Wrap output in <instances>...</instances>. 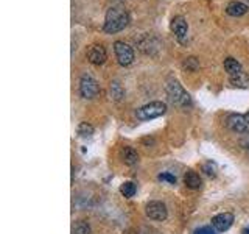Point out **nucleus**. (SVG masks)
<instances>
[{
  "label": "nucleus",
  "mask_w": 249,
  "mask_h": 234,
  "mask_svg": "<svg viewBox=\"0 0 249 234\" xmlns=\"http://www.w3.org/2000/svg\"><path fill=\"white\" fill-rule=\"evenodd\" d=\"M241 234H249V228H245L243 231H241Z\"/></svg>",
  "instance_id": "b1692460"
},
{
  "label": "nucleus",
  "mask_w": 249,
  "mask_h": 234,
  "mask_svg": "<svg viewBox=\"0 0 249 234\" xmlns=\"http://www.w3.org/2000/svg\"><path fill=\"white\" fill-rule=\"evenodd\" d=\"M195 234H216L213 228H210V226H202V228H198L195 231Z\"/></svg>",
  "instance_id": "4be33fe9"
},
{
  "label": "nucleus",
  "mask_w": 249,
  "mask_h": 234,
  "mask_svg": "<svg viewBox=\"0 0 249 234\" xmlns=\"http://www.w3.org/2000/svg\"><path fill=\"white\" fill-rule=\"evenodd\" d=\"M165 91H167L168 100L173 105L182 106V108H187L192 105V97L189 96V92H185L182 86L176 80H170L165 86Z\"/></svg>",
  "instance_id": "f03ea898"
},
{
  "label": "nucleus",
  "mask_w": 249,
  "mask_h": 234,
  "mask_svg": "<svg viewBox=\"0 0 249 234\" xmlns=\"http://www.w3.org/2000/svg\"><path fill=\"white\" fill-rule=\"evenodd\" d=\"M245 117H246V122H248V123H249V111H248V113H246V114H245Z\"/></svg>",
  "instance_id": "393cba45"
},
{
  "label": "nucleus",
  "mask_w": 249,
  "mask_h": 234,
  "mask_svg": "<svg viewBox=\"0 0 249 234\" xmlns=\"http://www.w3.org/2000/svg\"><path fill=\"white\" fill-rule=\"evenodd\" d=\"M100 92L98 83L93 80L90 75H83L80 81V94L84 98H93Z\"/></svg>",
  "instance_id": "39448f33"
},
{
  "label": "nucleus",
  "mask_w": 249,
  "mask_h": 234,
  "mask_svg": "<svg viewBox=\"0 0 249 234\" xmlns=\"http://www.w3.org/2000/svg\"><path fill=\"white\" fill-rule=\"evenodd\" d=\"M72 234H90V226H89V223L84 222V220L76 222L73 225V228H72Z\"/></svg>",
  "instance_id": "a211bd4d"
},
{
  "label": "nucleus",
  "mask_w": 249,
  "mask_h": 234,
  "mask_svg": "<svg viewBox=\"0 0 249 234\" xmlns=\"http://www.w3.org/2000/svg\"><path fill=\"white\" fill-rule=\"evenodd\" d=\"M170 28L178 36V39H181V41H184V38L187 36V30H189V27H187V22H185V19L182 18V16H176V18L171 19Z\"/></svg>",
  "instance_id": "9d476101"
},
{
  "label": "nucleus",
  "mask_w": 249,
  "mask_h": 234,
  "mask_svg": "<svg viewBox=\"0 0 249 234\" xmlns=\"http://www.w3.org/2000/svg\"><path fill=\"white\" fill-rule=\"evenodd\" d=\"M228 127L231 131L233 133H240V135H243V133H248L249 131V123L246 122V117L241 116V114H231L228 117Z\"/></svg>",
  "instance_id": "0eeeda50"
},
{
  "label": "nucleus",
  "mask_w": 249,
  "mask_h": 234,
  "mask_svg": "<svg viewBox=\"0 0 249 234\" xmlns=\"http://www.w3.org/2000/svg\"><path fill=\"white\" fill-rule=\"evenodd\" d=\"M198 67H199V62H198L196 58L190 57V58H187L184 61V69H187L189 72H195V70H198Z\"/></svg>",
  "instance_id": "aec40b11"
},
{
  "label": "nucleus",
  "mask_w": 249,
  "mask_h": 234,
  "mask_svg": "<svg viewBox=\"0 0 249 234\" xmlns=\"http://www.w3.org/2000/svg\"><path fill=\"white\" fill-rule=\"evenodd\" d=\"M146 215L156 222H162L167 218V206L162 201H150L146 205Z\"/></svg>",
  "instance_id": "423d86ee"
},
{
  "label": "nucleus",
  "mask_w": 249,
  "mask_h": 234,
  "mask_svg": "<svg viewBox=\"0 0 249 234\" xmlns=\"http://www.w3.org/2000/svg\"><path fill=\"white\" fill-rule=\"evenodd\" d=\"M248 2H249V0H248Z\"/></svg>",
  "instance_id": "bb28decb"
},
{
  "label": "nucleus",
  "mask_w": 249,
  "mask_h": 234,
  "mask_svg": "<svg viewBox=\"0 0 249 234\" xmlns=\"http://www.w3.org/2000/svg\"><path fill=\"white\" fill-rule=\"evenodd\" d=\"M184 183L185 186L189 187V189H199L202 181H201V176L196 174V172H193V170H189L185 174L184 176Z\"/></svg>",
  "instance_id": "f8f14e48"
},
{
  "label": "nucleus",
  "mask_w": 249,
  "mask_h": 234,
  "mask_svg": "<svg viewBox=\"0 0 249 234\" xmlns=\"http://www.w3.org/2000/svg\"><path fill=\"white\" fill-rule=\"evenodd\" d=\"M233 223V215L231 213H221L212 218V225L216 231H226L229 230Z\"/></svg>",
  "instance_id": "1a4fd4ad"
},
{
  "label": "nucleus",
  "mask_w": 249,
  "mask_h": 234,
  "mask_svg": "<svg viewBox=\"0 0 249 234\" xmlns=\"http://www.w3.org/2000/svg\"><path fill=\"white\" fill-rule=\"evenodd\" d=\"M159 179H160V181H167L170 184H176V176L168 174V172H165V174H160L159 175Z\"/></svg>",
  "instance_id": "412c9836"
},
{
  "label": "nucleus",
  "mask_w": 249,
  "mask_h": 234,
  "mask_svg": "<svg viewBox=\"0 0 249 234\" xmlns=\"http://www.w3.org/2000/svg\"><path fill=\"white\" fill-rule=\"evenodd\" d=\"M78 135L83 136V137H89L93 135V127L88 122H81L78 125Z\"/></svg>",
  "instance_id": "6ab92c4d"
},
{
  "label": "nucleus",
  "mask_w": 249,
  "mask_h": 234,
  "mask_svg": "<svg viewBox=\"0 0 249 234\" xmlns=\"http://www.w3.org/2000/svg\"><path fill=\"white\" fill-rule=\"evenodd\" d=\"M128 22H129V16L126 10H123L120 6H112L106 13V20L103 28L106 33H117V31H122L126 27Z\"/></svg>",
  "instance_id": "f257e3e1"
},
{
  "label": "nucleus",
  "mask_w": 249,
  "mask_h": 234,
  "mask_svg": "<svg viewBox=\"0 0 249 234\" xmlns=\"http://www.w3.org/2000/svg\"><path fill=\"white\" fill-rule=\"evenodd\" d=\"M120 194L123 195L124 198L134 197V194H136V184H134V183H131V181H124V183L120 186Z\"/></svg>",
  "instance_id": "f3484780"
},
{
  "label": "nucleus",
  "mask_w": 249,
  "mask_h": 234,
  "mask_svg": "<svg viewBox=\"0 0 249 234\" xmlns=\"http://www.w3.org/2000/svg\"><path fill=\"white\" fill-rule=\"evenodd\" d=\"M122 158H123L124 164H128V166H134V164L139 162V153L136 152V148L124 147L122 150Z\"/></svg>",
  "instance_id": "ddd939ff"
},
{
  "label": "nucleus",
  "mask_w": 249,
  "mask_h": 234,
  "mask_svg": "<svg viewBox=\"0 0 249 234\" xmlns=\"http://www.w3.org/2000/svg\"><path fill=\"white\" fill-rule=\"evenodd\" d=\"M224 69H226V72H229V75H235V74H240L241 70V64L237 61V59H233V58H226L224 59Z\"/></svg>",
  "instance_id": "2eb2a0df"
},
{
  "label": "nucleus",
  "mask_w": 249,
  "mask_h": 234,
  "mask_svg": "<svg viewBox=\"0 0 249 234\" xmlns=\"http://www.w3.org/2000/svg\"><path fill=\"white\" fill-rule=\"evenodd\" d=\"M248 148H249V142H248Z\"/></svg>",
  "instance_id": "a878e982"
},
{
  "label": "nucleus",
  "mask_w": 249,
  "mask_h": 234,
  "mask_svg": "<svg viewBox=\"0 0 249 234\" xmlns=\"http://www.w3.org/2000/svg\"><path fill=\"white\" fill-rule=\"evenodd\" d=\"M109 92H111V97L114 100H117V101L123 100V97H124V91H123L122 84L119 81H112L111 83V86H109Z\"/></svg>",
  "instance_id": "dca6fc26"
},
{
  "label": "nucleus",
  "mask_w": 249,
  "mask_h": 234,
  "mask_svg": "<svg viewBox=\"0 0 249 234\" xmlns=\"http://www.w3.org/2000/svg\"><path fill=\"white\" fill-rule=\"evenodd\" d=\"M107 58V53H106V49L103 45H100V44H93L89 47V50H88V59L92 62V64H103V62L106 61Z\"/></svg>",
  "instance_id": "6e6552de"
},
{
  "label": "nucleus",
  "mask_w": 249,
  "mask_h": 234,
  "mask_svg": "<svg viewBox=\"0 0 249 234\" xmlns=\"http://www.w3.org/2000/svg\"><path fill=\"white\" fill-rule=\"evenodd\" d=\"M249 11V8L241 3V2H231L228 6H226V13L229 16H233V18H238V16H243Z\"/></svg>",
  "instance_id": "9b49d317"
},
{
  "label": "nucleus",
  "mask_w": 249,
  "mask_h": 234,
  "mask_svg": "<svg viewBox=\"0 0 249 234\" xmlns=\"http://www.w3.org/2000/svg\"><path fill=\"white\" fill-rule=\"evenodd\" d=\"M231 84L235 86V88H249V75L246 72L241 70L240 74H235V75H231Z\"/></svg>",
  "instance_id": "4468645a"
},
{
  "label": "nucleus",
  "mask_w": 249,
  "mask_h": 234,
  "mask_svg": "<svg viewBox=\"0 0 249 234\" xmlns=\"http://www.w3.org/2000/svg\"><path fill=\"white\" fill-rule=\"evenodd\" d=\"M204 170H206V174L210 175V176H213V175H215V170H213V167H210V164H206V166H204Z\"/></svg>",
  "instance_id": "5701e85b"
},
{
  "label": "nucleus",
  "mask_w": 249,
  "mask_h": 234,
  "mask_svg": "<svg viewBox=\"0 0 249 234\" xmlns=\"http://www.w3.org/2000/svg\"><path fill=\"white\" fill-rule=\"evenodd\" d=\"M165 111H167L165 103H162V101H151V103L139 108L136 116L139 120H151V119H156V117H160L162 114H165Z\"/></svg>",
  "instance_id": "7ed1b4c3"
},
{
  "label": "nucleus",
  "mask_w": 249,
  "mask_h": 234,
  "mask_svg": "<svg viewBox=\"0 0 249 234\" xmlns=\"http://www.w3.org/2000/svg\"><path fill=\"white\" fill-rule=\"evenodd\" d=\"M114 50H115V57L120 66H129L131 62L134 61V50H132L128 44L117 41L114 44Z\"/></svg>",
  "instance_id": "20e7f679"
}]
</instances>
